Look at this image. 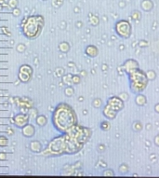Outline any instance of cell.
<instances>
[{"label": "cell", "mask_w": 159, "mask_h": 178, "mask_svg": "<svg viewBox=\"0 0 159 178\" xmlns=\"http://www.w3.org/2000/svg\"><path fill=\"white\" fill-rule=\"evenodd\" d=\"M51 123L57 131L65 133L77 124V115L69 104L60 103L51 114Z\"/></svg>", "instance_id": "6da1fadb"}, {"label": "cell", "mask_w": 159, "mask_h": 178, "mask_svg": "<svg viewBox=\"0 0 159 178\" xmlns=\"http://www.w3.org/2000/svg\"><path fill=\"white\" fill-rule=\"evenodd\" d=\"M45 25V19L42 15H32L22 20V31L28 39H35L41 34Z\"/></svg>", "instance_id": "7a4b0ae2"}, {"label": "cell", "mask_w": 159, "mask_h": 178, "mask_svg": "<svg viewBox=\"0 0 159 178\" xmlns=\"http://www.w3.org/2000/svg\"><path fill=\"white\" fill-rule=\"evenodd\" d=\"M43 157H62L67 155V140L65 133H61L60 135L51 139L47 147L41 151Z\"/></svg>", "instance_id": "3957f363"}, {"label": "cell", "mask_w": 159, "mask_h": 178, "mask_svg": "<svg viewBox=\"0 0 159 178\" xmlns=\"http://www.w3.org/2000/svg\"><path fill=\"white\" fill-rule=\"evenodd\" d=\"M129 81L130 88L133 93H141L142 92L147 86L148 77L147 76L138 68L129 72Z\"/></svg>", "instance_id": "277c9868"}, {"label": "cell", "mask_w": 159, "mask_h": 178, "mask_svg": "<svg viewBox=\"0 0 159 178\" xmlns=\"http://www.w3.org/2000/svg\"><path fill=\"white\" fill-rule=\"evenodd\" d=\"M115 32L124 38H129L131 34V25L126 20H121L115 23Z\"/></svg>", "instance_id": "5b68a950"}, {"label": "cell", "mask_w": 159, "mask_h": 178, "mask_svg": "<svg viewBox=\"0 0 159 178\" xmlns=\"http://www.w3.org/2000/svg\"><path fill=\"white\" fill-rule=\"evenodd\" d=\"M13 124L16 128H19V129H22L23 128L26 124L29 123L30 121V117H29V114L26 113V112H21V113H18L16 114L13 118Z\"/></svg>", "instance_id": "8992f818"}, {"label": "cell", "mask_w": 159, "mask_h": 178, "mask_svg": "<svg viewBox=\"0 0 159 178\" xmlns=\"http://www.w3.org/2000/svg\"><path fill=\"white\" fill-rule=\"evenodd\" d=\"M108 107H110L111 109H113V111H115L116 113L118 111H120L123 107H124V104L123 102L119 99L118 97H111L108 101H107V105H106Z\"/></svg>", "instance_id": "52a82bcc"}, {"label": "cell", "mask_w": 159, "mask_h": 178, "mask_svg": "<svg viewBox=\"0 0 159 178\" xmlns=\"http://www.w3.org/2000/svg\"><path fill=\"white\" fill-rule=\"evenodd\" d=\"M22 135L26 138L34 137L35 135V127L31 123L26 124L23 128H22Z\"/></svg>", "instance_id": "ba28073f"}, {"label": "cell", "mask_w": 159, "mask_h": 178, "mask_svg": "<svg viewBox=\"0 0 159 178\" xmlns=\"http://www.w3.org/2000/svg\"><path fill=\"white\" fill-rule=\"evenodd\" d=\"M29 149H30V151H32L33 153L39 154V153H41V151L43 150V146H42V144H41L40 141L34 140V141H31V142H30Z\"/></svg>", "instance_id": "9c48e42d"}, {"label": "cell", "mask_w": 159, "mask_h": 178, "mask_svg": "<svg viewBox=\"0 0 159 178\" xmlns=\"http://www.w3.org/2000/svg\"><path fill=\"white\" fill-rule=\"evenodd\" d=\"M85 53H86L89 57L94 58V57H96V56L99 54V50H98V48H97L96 46H94V45H89V46H87L86 49H85Z\"/></svg>", "instance_id": "30bf717a"}, {"label": "cell", "mask_w": 159, "mask_h": 178, "mask_svg": "<svg viewBox=\"0 0 159 178\" xmlns=\"http://www.w3.org/2000/svg\"><path fill=\"white\" fill-rule=\"evenodd\" d=\"M34 121H35V124H36L38 127L42 128V127H45V126L48 124L49 119H48V118H47L45 115H38V116L35 118Z\"/></svg>", "instance_id": "8fae6325"}, {"label": "cell", "mask_w": 159, "mask_h": 178, "mask_svg": "<svg viewBox=\"0 0 159 178\" xmlns=\"http://www.w3.org/2000/svg\"><path fill=\"white\" fill-rule=\"evenodd\" d=\"M102 114L106 118H109V119H113L116 117V112L111 109L110 107H108L107 106H105V107L103 108Z\"/></svg>", "instance_id": "7c38bea8"}, {"label": "cell", "mask_w": 159, "mask_h": 178, "mask_svg": "<svg viewBox=\"0 0 159 178\" xmlns=\"http://www.w3.org/2000/svg\"><path fill=\"white\" fill-rule=\"evenodd\" d=\"M58 49L62 53H67L70 51V44L66 41H62L59 44Z\"/></svg>", "instance_id": "4fadbf2b"}, {"label": "cell", "mask_w": 159, "mask_h": 178, "mask_svg": "<svg viewBox=\"0 0 159 178\" xmlns=\"http://www.w3.org/2000/svg\"><path fill=\"white\" fill-rule=\"evenodd\" d=\"M19 72H22V73L28 74V75H30V76H33L34 69H33V67H32L31 65L24 64H22V65L20 66V68H19Z\"/></svg>", "instance_id": "5bb4252c"}, {"label": "cell", "mask_w": 159, "mask_h": 178, "mask_svg": "<svg viewBox=\"0 0 159 178\" xmlns=\"http://www.w3.org/2000/svg\"><path fill=\"white\" fill-rule=\"evenodd\" d=\"M18 78L22 83H29L32 79V76L25 74V73H22V72H19L18 73Z\"/></svg>", "instance_id": "9a60e30c"}, {"label": "cell", "mask_w": 159, "mask_h": 178, "mask_svg": "<svg viewBox=\"0 0 159 178\" xmlns=\"http://www.w3.org/2000/svg\"><path fill=\"white\" fill-rule=\"evenodd\" d=\"M64 94H65L67 97H72V96L74 94V89L72 86H67V87L64 89Z\"/></svg>", "instance_id": "2e32d148"}, {"label": "cell", "mask_w": 159, "mask_h": 178, "mask_svg": "<svg viewBox=\"0 0 159 178\" xmlns=\"http://www.w3.org/2000/svg\"><path fill=\"white\" fill-rule=\"evenodd\" d=\"M9 138L5 135H0V147H6L9 146Z\"/></svg>", "instance_id": "e0dca14e"}, {"label": "cell", "mask_w": 159, "mask_h": 178, "mask_svg": "<svg viewBox=\"0 0 159 178\" xmlns=\"http://www.w3.org/2000/svg\"><path fill=\"white\" fill-rule=\"evenodd\" d=\"M72 76H73V75H71V74L64 75V76L62 77V82H63L64 84L68 85V86H71V85L73 84V83H72Z\"/></svg>", "instance_id": "ac0fdd59"}, {"label": "cell", "mask_w": 159, "mask_h": 178, "mask_svg": "<svg viewBox=\"0 0 159 178\" xmlns=\"http://www.w3.org/2000/svg\"><path fill=\"white\" fill-rule=\"evenodd\" d=\"M28 114H29L30 119H35V118L38 116V111L35 108H30Z\"/></svg>", "instance_id": "d6986e66"}, {"label": "cell", "mask_w": 159, "mask_h": 178, "mask_svg": "<svg viewBox=\"0 0 159 178\" xmlns=\"http://www.w3.org/2000/svg\"><path fill=\"white\" fill-rule=\"evenodd\" d=\"M136 103H137L139 106H143V105L146 103V98H145L143 95H139V96L136 98Z\"/></svg>", "instance_id": "ffe728a7"}, {"label": "cell", "mask_w": 159, "mask_h": 178, "mask_svg": "<svg viewBox=\"0 0 159 178\" xmlns=\"http://www.w3.org/2000/svg\"><path fill=\"white\" fill-rule=\"evenodd\" d=\"M81 82V77L80 76H78V75H74L72 76V83L74 84V85H77Z\"/></svg>", "instance_id": "44dd1931"}, {"label": "cell", "mask_w": 159, "mask_h": 178, "mask_svg": "<svg viewBox=\"0 0 159 178\" xmlns=\"http://www.w3.org/2000/svg\"><path fill=\"white\" fill-rule=\"evenodd\" d=\"M25 50H26V46L24 45V44H22V43L18 44L17 47H16V51H17L18 52H20V53L24 52H25Z\"/></svg>", "instance_id": "7402d4cb"}, {"label": "cell", "mask_w": 159, "mask_h": 178, "mask_svg": "<svg viewBox=\"0 0 159 178\" xmlns=\"http://www.w3.org/2000/svg\"><path fill=\"white\" fill-rule=\"evenodd\" d=\"M101 129L102 130H110V123L108 122V121H102L101 123Z\"/></svg>", "instance_id": "603a6c76"}, {"label": "cell", "mask_w": 159, "mask_h": 178, "mask_svg": "<svg viewBox=\"0 0 159 178\" xmlns=\"http://www.w3.org/2000/svg\"><path fill=\"white\" fill-rule=\"evenodd\" d=\"M18 0H9V2H8V5L10 9H14V8H17L18 7Z\"/></svg>", "instance_id": "cb8c5ba5"}, {"label": "cell", "mask_w": 159, "mask_h": 178, "mask_svg": "<svg viewBox=\"0 0 159 178\" xmlns=\"http://www.w3.org/2000/svg\"><path fill=\"white\" fill-rule=\"evenodd\" d=\"M92 105H93V106H94V107L99 108V107H101V99H99V98L94 99V101H93Z\"/></svg>", "instance_id": "d4e9b609"}, {"label": "cell", "mask_w": 159, "mask_h": 178, "mask_svg": "<svg viewBox=\"0 0 159 178\" xmlns=\"http://www.w3.org/2000/svg\"><path fill=\"white\" fill-rule=\"evenodd\" d=\"M62 3H63V0H53V2H52L53 6L55 8H60L62 5Z\"/></svg>", "instance_id": "484cf974"}, {"label": "cell", "mask_w": 159, "mask_h": 178, "mask_svg": "<svg viewBox=\"0 0 159 178\" xmlns=\"http://www.w3.org/2000/svg\"><path fill=\"white\" fill-rule=\"evenodd\" d=\"M12 15L14 17H19L21 15V10L18 9V8H14L12 9Z\"/></svg>", "instance_id": "4316f807"}, {"label": "cell", "mask_w": 159, "mask_h": 178, "mask_svg": "<svg viewBox=\"0 0 159 178\" xmlns=\"http://www.w3.org/2000/svg\"><path fill=\"white\" fill-rule=\"evenodd\" d=\"M7 154L6 153H3L1 152L0 153V160H7Z\"/></svg>", "instance_id": "83f0119b"}, {"label": "cell", "mask_w": 159, "mask_h": 178, "mask_svg": "<svg viewBox=\"0 0 159 178\" xmlns=\"http://www.w3.org/2000/svg\"><path fill=\"white\" fill-rule=\"evenodd\" d=\"M111 172H112L111 170H107V171H105V172H103V175H113V173Z\"/></svg>", "instance_id": "f1b7e54d"}, {"label": "cell", "mask_w": 159, "mask_h": 178, "mask_svg": "<svg viewBox=\"0 0 159 178\" xmlns=\"http://www.w3.org/2000/svg\"><path fill=\"white\" fill-rule=\"evenodd\" d=\"M7 132H8V135H13V130H12V128H9Z\"/></svg>", "instance_id": "f546056e"}, {"label": "cell", "mask_w": 159, "mask_h": 178, "mask_svg": "<svg viewBox=\"0 0 159 178\" xmlns=\"http://www.w3.org/2000/svg\"><path fill=\"white\" fill-rule=\"evenodd\" d=\"M43 1H47V0H43Z\"/></svg>", "instance_id": "4dcf8cb0"}]
</instances>
